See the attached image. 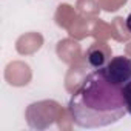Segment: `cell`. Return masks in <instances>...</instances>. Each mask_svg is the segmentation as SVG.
<instances>
[{"mask_svg": "<svg viewBox=\"0 0 131 131\" xmlns=\"http://www.w3.org/2000/svg\"><path fill=\"white\" fill-rule=\"evenodd\" d=\"M102 71L113 85L123 88L131 80V59L126 56L111 57Z\"/></svg>", "mask_w": 131, "mask_h": 131, "instance_id": "2", "label": "cell"}, {"mask_svg": "<svg viewBox=\"0 0 131 131\" xmlns=\"http://www.w3.org/2000/svg\"><path fill=\"white\" fill-rule=\"evenodd\" d=\"M125 26H126V29L129 31V34H131V13L128 14V17H126V20H125Z\"/></svg>", "mask_w": 131, "mask_h": 131, "instance_id": "5", "label": "cell"}, {"mask_svg": "<svg viewBox=\"0 0 131 131\" xmlns=\"http://www.w3.org/2000/svg\"><path fill=\"white\" fill-rule=\"evenodd\" d=\"M85 59L93 70H102L111 59V49L106 43L96 42L86 49Z\"/></svg>", "mask_w": 131, "mask_h": 131, "instance_id": "3", "label": "cell"}, {"mask_svg": "<svg viewBox=\"0 0 131 131\" xmlns=\"http://www.w3.org/2000/svg\"><path fill=\"white\" fill-rule=\"evenodd\" d=\"M68 111L77 126L102 128L123 119L126 106L122 88L113 85L102 70H94L73 93Z\"/></svg>", "mask_w": 131, "mask_h": 131, "instance_id": "1", "label": "cell"}, {"mask_svg": "<svg viewBox=\"0 0 131 131\" xmlns=\"http://www.w3.org/2000/svg\"><path fill=\"white\" fill-rule=\"evenodd\" d=\"M122 94H123V100H125V106H126V113L131 114V80L122 88Z\"/></svg>", "mask_w": 131, "mask_h": 131, "instance_id": "4", "label": "cell"}]
</instances>
